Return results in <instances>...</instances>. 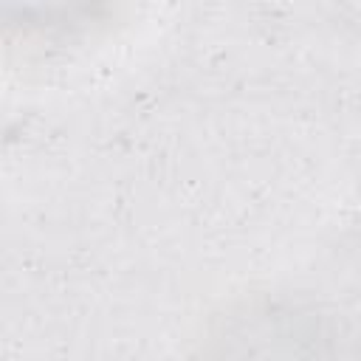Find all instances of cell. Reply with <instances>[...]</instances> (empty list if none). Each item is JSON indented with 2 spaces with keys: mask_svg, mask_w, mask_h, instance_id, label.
Masks as SVG:
<instances>
[{
  "mask_svg": "<svg viewBox=\"0 0 361 361\" xmlns=\"http://www.w3.org/2000/svg\"><path fill=\"white\" fill-rule=\"evenodd\" d=\"M197 361H347L336 330L293 302H251L231 310L203 341Z\"/></svg>",
  "mask_w": 361,
  "mask_h": 361,
  "instance_id": "obj_1",
  "label": "cell"
}]
</instances>
